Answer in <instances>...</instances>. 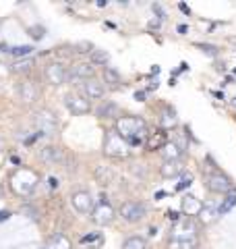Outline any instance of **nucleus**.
<instances>
[{
  "label": "nucleus",
  "instance_id": "1",
  "mask_svg": "<svg viewBox=\"0 0 236 249\" xmlns=\"http://www.w3.org/2000/svg\"><path fill=\"white\" fill-rule=\"evenodd\" d=\"M114 131L124 137L131 145H141L147 139V123L141 116H118L114 123Z\"/></svg>",
  "mask_w": 236,
  "mask_h": 249
},
{
  "label": "nucleus",
  "instance_id": "2",
  "mask_svg": "<svg viewBox=\"0 0 236 249\" xmlns=\"http://www.w3.org/2000/svg\"><path fill=\"white\" fill-rule=\"evenodd\" d=\"M104 154L110 156V158L124 160L131 156V143L124 137L118 135L116 131H108L104 139Z\"/></svg>",
  "mask_w": 236,
  "mask_h": 249
},
{
  "label": "nucleus",
  "instance_id": "3",
  "mask_svg": "<svg viewBox=\"0 0 236 249\" xmlns=\"http://www.w3.org/2000/svg\"><path fill=\"white\" fill-rule=\"evenodd\" d=\"M37 185V175L34 170H27V168H19L17 173L13 175V191L19 193V196L27 197L31 191L35 189Z\"/></svg>",
  "mask_w": 236,
  "mask_h": 249
},
{
  "label": "nucleus",
  "instance_id": "4",
  "mask_svg": "<svg viewBox=\"0 0 236 249\" xmlns=\"http://www.w3.org/2000/svg\"><path fill=\"white\" fill-rule=\"evenodd\" d=\"M34 124L35 129L39 131V135H54L58 131V119L56 114L48 108H44V110H37L35 116H34Z\"/></svg>",
  "mask_w": 236,
  "mask_h": 249
},
{
  "label": "nucleus",
  "instance_id": "5",
  "mask_svg": "<svg viewBox=\"0 0 236 249\" xmlns=\"http://www.w3.org/2000/svg\"><path fill=\"white\" fill-rule=\"evenodd\" d=\"M118 214H120V218L124 222H129V224H137V222H141L145 218V214H147V208L141 204V201H133V199H129V201H124V204L120 206V210H118Z\"/></svg>",
  "mask_w": 236,
  "mask_h": 249
},
{
  "label": "nucleus",
  "instance_id": "6",
  "mask_svg": "<svg viewBox=\"0 0 236 249\" xmlns=\"http://www.w3.org/2000/svg\"><path fill=\"white\" fill-rule=\"evenodd\" d=\"M93 73H96V67H93L91 62H75V65L68 69V83L81 85L85 81L93 79Z\"/></svg>",
  "mask_w": 236,
  "mask_h": 249
},
{
  "label": "nucleus",
  "instance_id": "7",
  "mask_svg": "<svg viewBox=\"0 0 236 249\" xmlns=\"http://www.w3.org/2000/svg\"><path fill=\"white\" fill-rule=\"evenodd\" d=\"M44 77L50 85L60 88V85L68 83V69L62 65V62H50V65L44 69Z\"/></svg>",
  "mask_w": 236,
  "mask_h": 249
},
{
  "label": "nucleus",
  "instance_id": "8",
  "mask_svg": "<svg viewBox=\"0 0 236 249\" xmlns=\"http://www.w3.org/2000/svg\"><path fill=\"white\" fill-rule=\"evenodd\" d=\"M116 218V210L114 206L110 204V201L106 199H101L96 204V208H93V212H91V220L98 224V227H106V224H110Z\"/></svg>",
  "mask_w": 236,
  "mask_h": 249
},
{
  "label": "nucleus",
  "instance_id": "9",
  "mask_svg": "<svg viewBox=\"0 0 236 249\" xmlns=\"http://www.w3.org/2000/svg\"><path fill=\"white\" fill-rule=\"evenodd\" d=\"M188 239H197V227L193 222V218H180L172 229L170 241H188Z\"/></svg>",
  "mask_w": 236,
  "mask_h": 249
},
{
  "label": "nucleus",
  "instance_id": "10",
  "mask_svg": "<svg viewBox=\"0 0 236 249\" xmlns=\"http://www.w3.org/2000/svg\"><path fill=\"white\" fill-rule=\"evenodd\" d=\"M65 106L75 116H81V114H89L91 112V100L81 96V93H67V96H65Z\"/></svg>",
  "mask_w": 236,
  "mask_h": 249
},
{
  "label": "nucleus",
  "instance_id": "11",
  "mask_svg": "<svg viewBox=\"0 0 236 249\" xmlns=\"http://www.w3.org/2000/svg\"><path fill=\"white\" fill-rule=\"evenodd\" d=\"M205 185H207V189L214 193H228V191H232V187H234L230 178L224 173H219V170H214V173L207 175Z\"/></svg>",
  "mask_w": 236,
  "mask_h": 249
},
{
  "label": "nucleus",
  "instance_id": "12",
  "mask_svg": "<svg viewBox=\"0 0 236 249\" xmlns=\"http://www.w3.org/2000/svg\"><path fill=\"white\" fill-rule=\"evenodd\" d=\"M70 204H73V208H75L77 214H91L93 208H96V201H93L91 193L85 191V189L75 191L73 197H70Z\"/></svg>",
  "mask_w": 236,
  "mask_h": 249
},
{
  "label": "nucleus",
  "instance_id": "13",
  "mask_svg": "<svg viewBox=\"0 0 236 249\" xmlns=\"http://www.w3.org/2000/svg\"><path fill=\"white\" fill-rule=\"evenodd\" d=\"M39 160L46 164H62L65 162V152L58 145H44L39 150Z\"/></svg>",
  "mask_w": 236,
  "mask_h": 249
},
{
  "label": "nucleus",
  "instance_id": "14",
  "mask_svg": "<svg viewBox=\"0 0 236 249\" xmlns=\"http://www.w3.org/2000/svg\"><path fill=\"white\" fill-rule=\"evenodd\" d=\"M19 98L23 100V104H34L35 100L39 98V88L35 81H21L19 83Z\"/></svg>",
  "mask_w": 236,
  "mask_h": 249
},
{
  "label": "nucleus",
  "instance_id": "15",
  "mask_svg": "<svg viewBox=\"0 0 236 249\" xmlns=\"http://www.w3.org/2000/svg\"><path fill=\"white\" fill-rule=\"evenodd\" d=\"M83 96L87 100H101L106 96V85L93 77V79L83 83Z\"/></svg>",
  "mask_w": 236,
  "mask_h": 249
},
{
  "label": "nucleus",
  "instance_id": "16",
  "mask_svg": "<svg viewBox=\"0 0 236 249\" xmlns=\"http://www.w3.org/2000/svg\"><path fill=\"white\" fill-rule=\"evenodd\" d=\"M168 143V133L166 129H160V131H153V133H149L147 139H145V147L149 152H155V150H162L164 145Z\"/></svg>",
  "mask_w": 236,
  "mask_h": 249
},
{
  "label": "nucleus",
  "instance_id": "17",
  "mask_svg": "<svg viewBox=\"0 0 236 249\" xmlns=\"http://www.w3.org/2000/svg\"><path fill=\"white\" fill-rule=\"evenodd\" d=\"M160 154H162V158H164V162H174V160H180L183 158V154H185V150L180 147L178 143H174V142H168L166 145L160 150Z\"/></svg>",
  "mask_w": 236,
  "mask_h": 249
},
{
  "label": "nucleus",
  "instance_id": "18",
  "mask_svg": "<svg viewBox=\"0 0 236 249\" xmlns=\"http://www.w3.org/2000/svg\"><path fill=\"white\" fill-rule=\"evenodd\" d=\"M201 210H203V204L197 197H193V196H186L185 199H183V214L186 216V218H193V216H199L201 214Z\"/></svg>",
  "mask_w": 236,
  "mask_h": 249
},
{
  "label": "nucleus",
  "instance_id": "19",
  "mask_svg": "<svg viewBox=\"0 0 236 249\" xmlns=\"http://www.w3.org/2000/svg\"><path fill=\"white\" fill-rule=\"evenodd\" d=\"M160 173L164 178H176L185 173V166H183V162L180 160H174V162H164L162 168H160Z\"/></svg>",
  "mask_w": 236,
  "mask_h": 249
},
{
  "label": "nucleus",
  "instance_id": "20",
  "mask_svg": "<svg viewBox=\"0 0 236 249\" xmlns=\"http://www.w3.org/2000/svg\"><path fill=\"white\" fill-rule=\"evenodd\" d=\"M89 58H91V65L93 67H104L110 62V54L106 50H101V48H93V52L89 54Z\"/></svg>",
  "mask_w": 236,
  "mask_h": 249
},
{
  "label": "nucleus",
  "instance_id": "21",
  "mask_svg": "<svg viewBox=\"0 0 236 249\" xmlns=\"http://www.w3.org/2000/svg\"><path fill=\"white\" fill-rule=\"evenodd\" d=\"M118 112V106L114 102H104L101 106H98V119H114Z\"/></svg>",
  "mask_w": 236,
  "mask_h": 249
},
{
  "label": "nucleus",
  "instance_id": "22",
  "mask_svg": "<svg viewBox=\"0 0 236 249\" xmlns=\"http://www.w3.org/2000/svg\"><path fill=\"white\" fill-rule=\"evenodd\" d=\"M46 249H73V247H70L68 237H65V235H54Z\"/></svg>",
  "mask_w": 236,
  "mask_h": 249
},
{
  "label": "nucleus",
  "instance_id": "23",
  "mask_svg": "<svg viewBox=\"0 0 236 249\" xmlns=\"http://www.w3.org/2000/svg\"><path fill=\"white\" fill-rule=\"evenodd\" d=\"M15 58H31V54H34V46H13L9 50Z\"/></svg>",
  "mask_w": 236,
  "mask_h": 249
},
{
  "label": "nucleus",
  "instance_id": "24",
  "mask_svg": "<svg viewBox=\"0 0 236 249\" xmlns=\"http://www.w3.org/2000/svg\"><path fill=\"white\" fill-rule=\"evenodd\" d=\"M122 249H147V241L143 237H129L122 243Z\"/></svg>",
  "mask_w": 236,
  "mask_h": 249
},
{
  "label": "nucleus",
  "instance_id": "25",
  "mask_svg": "<svg viewBox=\"0 0 236 249\" xmlns=\"http://www.w3.org/2000/svg\"><path fill=\"white\" fill-rule=\"evenodd\" d=\"M219 212L216 208H211V206H203V210H201V214H199V220L203 222V224H211L216 220V216H218Z\"/></svg>",
  "mask_w": 236,
  "mask_h": 249
},
{
  "label": "nucleus",
  "instance_id": "26",
  "mask_svg": "<svg viewBox=\"0 0 236 249\" xmlns=\"http://www.w3.org/2000/svg\"><path fill=\"white\" fill-rule=\"evenodd\" d=\"M104 83L118 85V83H120V73H118L116 69H112V67H106L104 69Z\"/></svg>",
  "mask_w": 236,
  "mask_h": 249
},
{
  "label": "nucleus",
  "instance_id": "27",
  "mask_svg": "<svg viewBox=\"0 0 236 249\" xmlns=\"http://www.w3.org/2000/svg\"><path fill=\"white\" fill-rule=\"evenodd\" d=\"M199 241L197 239H188V241H170V249H197Z\"/></svg>",
  "mask_w": 236,
  "mask_h": 249
},
{
  "label": "nucleus",
  "instance_id": "28",
  "mask_svg": "<svg viewBox=\"0 0 236 249\" xmlns=\"http://www.w3.org/2000/svg\"><path fill=\"white\" fill-rule=\"evenodd\" d=\"M234 206H236V193H230V196H226V199H224L222 204H219V208H218L219 216H222V214H228Z\"/></svg>",
  "mask_w": 236,
  "mask_h": 249
},
{
  "label": "nucleus",
  "instance_id": "29",
  "mask_svg": "<svg viewBox=\"0 0 236 249\" xmlns=\"http://www.w3.org/2000/svg\"><path fill=\"white\" fill-rule=\"evenodd\" d=\"M31 67H34V58H21V60H15L11 69L15 73H23V71H29Z\"/></svg>",
  "mask_w": 236,
  "mask_h": 249
},
{
  "label": "nucleus",
  "instance_id": "30",
  "mask_svg": "<svg viewBox=\"0 0 236 249\" xmlns=\"http://www.w3.org/2000/svg\"><path fill=\"white\" fill-rule=\"evenodd\" d=\"M162 124H164V129H168V127H174L176 124V116H174V110H166L162 114Z\"/></svg>",
  "mask_w": 236,
  "mask_h": 249
},
{
  "label": "nucleus",
  "instance_id": "31",
  "mask_svg": "<svg viewBox=\"0 0 236 249\" xmlns=\"http://www.w3.org/2000/svg\"><path fill=\"white\" fill-rule=\"evenodd\" d=\"M100 243L101 241V237H100V232H89V235H85V237H81V245H85V247H89V243Z\"/></svg>",
  "mask_w": 236,
  "mask_h": 249
},
{
  "label": "nucleus",
  "instance_id": "32",
  "mask_svg": "<svg viewBox=\"0 0 236 249\" xmlns=\"http://www.w3.org/2000/svg\"><path fill=\"white\" fill-rule=\"evenodd\" d=\"M44 34H46V29H44L42 25L29 27V36H31V37H34V40H42V37H44Z\"/></svg>",
  "mask_w": 236,
  "mask_h": 249
},
{
  "label": "nucleus",
  "instance_id": "33",
  "mask_svg": "<svg viewBox=\"0 0 236 249\" xmlns=\"http://www.w3.org/2000/svg\"><path fill=\"white\" fill-rule=\"evenodd\" d=\"M191 183H193V177L185 175L183 178H180V183L176 185V191H183V189H186V187H191Z\"/></svg>",
  "mask_w": 236,
  "mask_h": 249
},
{
  "label": "nucleus",
  "instance_id": "34",
  "mask_svg": "<svg viewBox=\"0 0 236 249\" xmlns=\"http://www.w3.org/2000/svg\"><path fill=\"white\" fill-rule=\"evenodd\" d=\"M199 48H203V50H205L207 54H216V52H218L216 46H207V44H199Z\"/></svg>",
  "mask_w": 236,
  "mask_h": 249
},
{
  "label": "nucleus",
  "instance_id": "35",
  "mask_svg": "<svg viewBox=\"0 0 236 249\" xmlns=\"http://www.w3.org/2000/svg\"><path fill=\"white\" fill-rule=\"evenodd\" d=\"M135 98H137V100H143V98H145V93H143V91H137V93H135Z\"/></svg>",
  "mask_w": 236,
  "mask_h": 249
}]
</instances>
